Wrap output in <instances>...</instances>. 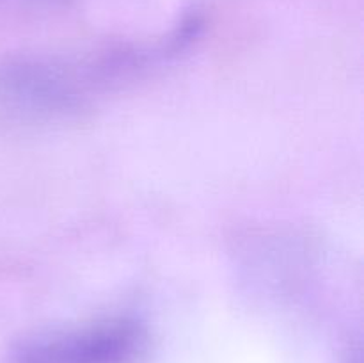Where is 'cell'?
Instances as JSON below:
<instances>
[{
  "label": "cell",
  "mask_w": 364,
  "mask_h": 363,
  "mask_svg": "<svg viewBox=\"0 0 364 363\" xmlns=\"http://www.w3.org/2000/svg\"><path fill=\"white\" fill-rule=\"evenodd\" d=\"M141 344L137 326L110 322L75 337L23 349L16 356V363H128Z\"/></svg>",
  "instance_id": "6da1fadb"
}]
</instances>
